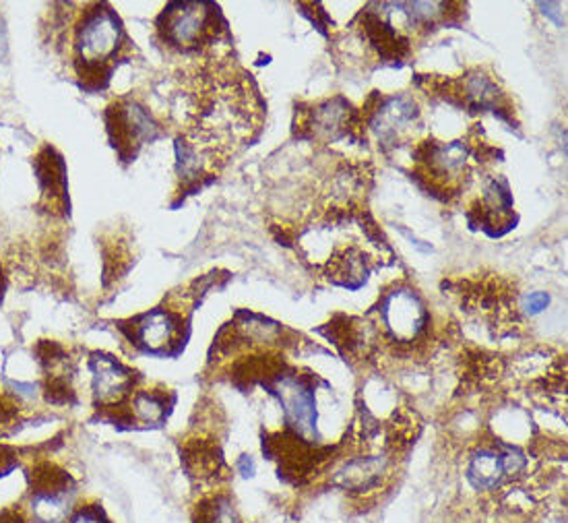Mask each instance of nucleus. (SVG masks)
I'll return each instance as SVG.
<instances>
[{
    "label": "nucleus",
    "instance_id": "obj_1",
    "mask_svg": "<svg viewBox=\"0 0 568 523\" xmlns=\"http://www.w3.org/2000/svg\"><path fill=\"white\" fill-rule=\"evenodd\" d=\"M126 46V31L112 7L98 2L81 13L73 33V60L77 76L88 90L108 86Z\"/></svg>",
    "mask_w": 568,
    "mask_h": 523
},
{
    "label": "nucleus",
    "instance_id": "obj_2",
    "mask_svg": "<svg viewBox=\"0 0 568 523\" xmlns=\"http://www.w3.org/2000/svg\"><path fill=\"white\" fill-rule=\"evenodd\" d=\"M474 155H479L478 151L471 150V145L464 139L449 143L428 139L412 151V179L422 189H426L428 194L440 201H450L459 193L465 177L469 174Z\"/></svg>",
    "mask_w": 568,
    "mask_h": 523
},
{
    "label": "nucleus",
    "instance_id": "obj_3",
    "mask_svg": "<svg viewBox=\"0 0 568 523\" xmlns=\"http://www.w3.org/2000/svg\"><path fill=\"white\" fill-rule=\"evenodd\" d=\"M222 13L211 2H172L158 17V31L165 44L180 52H196L217 40Z\"/></svg>",
    "mask_w": 568,
    "mask_h": 523
},
{
    "label": "nucleus",
    "instance_id": "obj_4",
    "mask_svg": "<svg viewBox=\"0 0 568 523\" xmlns=\"http://www.w3.org/2000/svg\"><path fill=\"white\" fill-rule=\"evenodd\" d=\"M294 137L316 143H337L344 139L364 141V120L345 98L335 95L325 102L308 105V110L296 108Z\"/></svg>",
    "mask_w": 568,
    "mask_h": 523
},
{
    "label": "nucleus",
    "instance_id": "obj_5",
    "mask_svg": "<svg viewBox=\"0 0 568 523\" xmlns=\"http://www.w3.org/2000/svg\"><path fill=\"white\" fill-rule=\"evenodd\" d=\"M376 313L383 333L393 344L402 348L419 342L430 325V314L426 311L424 300L414 288L407 285H395L385 292L383 299L378 300Z\"/></svg>",
    "mask_w": 568,
    "mask_h": 523
},
{
    "label": "nucleus",
    "instance_id": "obj_6",
    "mask_svg": "<svg viewBox=\"0 0 568 523\" xmlns=\"http://www.w3.org/2000/svg\"><path fill=\"white\" fill-rule=\"evenodd\" d=\"M104 119L110 143L122 162H133L143 145L164 135L150 110L135 100H119L108 105Z\"/></svg>",
    "mask_w": 568,
    "mask_h": 523
},
{
    "label": "nucleus",
    "instance_id": "obj_7",
    "mask_svg": "<svg viewBox=\"0 0 568 523\" xmlns=\"http://www.w3.org/2000/svg\"><path fill=\"white\" fill-rule=\"evenodd\" d=\"M263 385L280 400L290 433L308 443H316L314 439H318V431L313 381L298 373H275Z\"/></svg>",
    "mask_w": 568,
    "mask_h": 523
},
{
    "label": "nucleus",
    "instance_id": "obj_8",
    "mask_svg": "<svg viewBox=\"0 0 568 523\" xmlns=\"http://www.w3.org/2000/svg\"><path fill=\"white\" fill-rule=\"evenodd\" d=\"M364 127L373 131L381 148L389 150L402 143L405 133L416 124L419 119L418 104L409 95H383L373 91L371 100L362 108Z\"/></svg>",
    "mask_w": 568,
    "mask_h": 523
},
{
    "label": "nucleus",
    "instance_id": "obj_9",
    "mask_svg": "<svg viewBox=\"0 0 568 523\" xmlns=\"http://www.w3.org/2000/svg\"><path fill=\"white\" fill-rule=\"evenodd\" d=\"M381 11H373L371 7L362 11L358 17L362 36L373 46L376 57L383 64L402 67L412 54V42L399 26H395L393 11H383V4H376ZM393 9V4H390Z\"/></svg>",
    "mask_w": 568,
    "mask_h": 523
},
{
    "label": "nucleus",
    "instance_id": "obj_10",
    "mask_svg": "<svg viewBox=\"0 0 568 523\" xmlns=\"http://www.w3.org/2000/svg\"><path fill=\"white\" fill-rule=\"evenodd\" d=\"M467 222L493 239L515 228L517 215L513 211V194L507 179L498 177L484 187V194L467 210Z\"/></svg>",
    "mask_w": 568,
    "mask_h": 523
},
{
    "label": "nucleus",
    "instance_id": "obj_11",
    "mask_svg": "<svg viewBox=\"0 0 568 523\" xmlns=\"http://www.w3.org/2000/svg\"><path fill=\"white\" fill-rule=\"evenodd\" d=\"M182 328V314L158 306L133 321V342L150 354H174L184 345Z\"/></svg>",
    "mask_w": 568,
    "mask_h": 523
},
{
    "label": "nucleus",
    "instance_id": "obj_12",
    "mask_svg": "<svg viewBox=\"0 0 568 523\" xmlns=\"http://www.w3.org/2000/svg\"><path fill=\"white\" fill-rule=\"evenodd\" d=\"M91 393L100 408H114L131 400L135 388V371L108 354H93L90 359Z\"/></svg>",
    "mask_w": 568,
    "mask_h": 523
},
{
    "label": "nucleus",
    "instance_id": "obj_13",
    "mask_svg": "<svg viewBox=\"0 0 568 523\" xmlns=\"http://www.w3.org/2000/svg\"><path fill=\"white\" fill-rule=\"evenodd\" d=\"M73 482L62 474H45L31 491L30 515L33 523H64L73 511Z\"/></svg>",
    "mask_w": 568,
    "mask_h": 523
},
{
    "label": "nucleus",
    "instance_id": "obj_14",
    "mask_svg": "<svg viewBox=\"0 0 568 523\" xmlns=\"http://www.w3.org/2000/svg\"><path fill=\"white\" fill-rule=\"evenodd\" d=\"M33 165H36L38 184H40L45 208L48 211L64 215L69 208V199H67V168L62 162V155L54 148L45 145L36 155Z\"/></svg>",
    "mask_w": 568,
    "mask_h": 523
},
{
    "label": "nucleus",
    "instance_id": "obj_15",
    "mask_svg": "<svg viewBox=\"0 0 568 523\" xmlns=\"http://www.w3.org/2000/svg\"><path fill=\"white\" fill-rule=\"evenodd\" d=\"M174 404V398L168 391H135L131 395L129 410H131V420L143 426H160L168 414L170 405Z\"/></svg>",
    "mask_w": 568,
    "mask_h": 523
},
{
    "label": "nucleus",
    "instance_id": "obj_16",
    "mask_svg": "<svg viewBox=\"0 0 568 523\" xmlns=\"http://www.w3.org/2000/svg\"><path fill=\"white\" fill-rule=\"evenodd\" d=\"M505 479L498 449L481 447L467 465V480L476 491H494Z\"/></svg>",
    "mask_w": 568,
    "mask_h": 523
},
{
    "label": "nucleus",
    "instance_id": "obj_17",
    "mask_svg": "<svg viewBox=\"0 0 568 523\" xmlns=\"http://www.w3.org/2000/svg\"><path fill=\"white\" fill-rule=\"evenodd\" d=\"M199 523H242L239 509L227 494H217L201 507Z\"/></svg>",
    "mask_w": 568,
    "mask_h": 523
},
{
    "label": "nucleus",
    "instance_id": "obj_18",
    "mask_svg": "<svg viewBox=\"0 0 568 523\" xmlns=\"http://www.w3.org/2000/svg\"><path fill=\"white\" fill-rule=\"evenodd\" d=\"M498 455H500V464H503V472L505 479H515L527 467V457H525L521 449L513 447V445H500L498 447Z\"/></svg>",
    "mask_w": 568,
    "mask_h": 523
},
{
    "label": "nucleus",
    "instance_id": "obj_19",
    "mask_svg": "<svg viewBox=\"0 0 568 523\" xmlns=\"http://www.w3.org/2000/svg\"><path fill=\"white\" fill-rule=\"evenodd\" d=\"M548 304H550V296L546 292H534V294H529L527 300H525V311L534 316V314L546 311Z\"/></svg>",
    "mask_w": 568,
    "mask_h": 523
},
{
    "label": "nucleus",
    "instance_id": "obj_20",
    "mask_svg": "<svg viewBox=\"0 0 568 523\" xmlns=\"http://www.w3.org/2000/svg\"><path fill=\"white\" fill-rule=\"evenodd\" d=\"M69 523H110L104 517L100 509L85 507L77 511L75 515L69 520Z\"/></svg>",
    "mask_w": 568,
    "mask_h": 523
},
{
    "label": "nucleus",
    "instance_id": "obj_21",
    "mask_svg": "<svg viewBox=\"0 0 568 523\" xmlns=\"http://www.w3.org/2000/svg\"><path fill=\"white\" fill-rule=\"evenodd\" d=\"M236 467H239V472L244 476V479H253V476H255V462H253V457H251V455H242Z\"/></svg>",
    "mask_w": 568,
    "mask_h": 523
},
{
    "label": "nucleus",
    "instance_id": "obj_22",
    "mask_svg": "<svg viewBox=\"0 0 568 523\" xmlns=\"http://www.w3.org/2000/svg\"><path fill=\"white\" fill-rule=\"evenodd\" d=\"M0 296H2V270H0Z\"/></svg>",
    "mask_w": 568,
    "mask_h": 523
}]
</instances>
